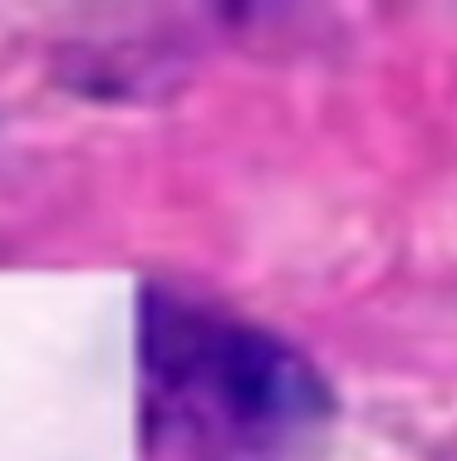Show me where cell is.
Segmentation results:
<instances>
[{
    "label": "cell",
    "mask_w": 457,
    "mask_h": 461,
    "mask_svg": "<svg viewBox=\"0 0 457 461\" xmlns=\"http://www.w3.org/2000/svg\"><path fill=\"white\" fill-rule=\"evenodd\" d=\"M324 402L270 329L182 285L138 294V461H296Z\"/></svg>",
    "instance_id": "obj_1"
}]
</instances>
